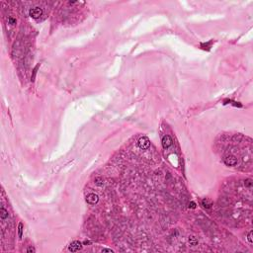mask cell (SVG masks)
<instances>
[{
  "label": "cell",
  "instance_id": "obj_1",
  "mask_svg": "<svg viewBox=\"0 0 253 253\" xmlns=\"http://www.w3.org/2000/svg\"><path fill=\"white\" fill-rule=\"evenodd\" d=\"M223 162L225 165L228 166H234L237 164V158L234 156V155H225L223 157Z\"/></svg>",
  "mask_w": 253,
  "mask_h": 253
},
{
  "label": "cell",
  "instance_id": "obj_2",
  "mask_svg": "<svg viewBox=\"0 0 253 253\" xmlns=\"http://www.w3.org/2000/svg\"><path fill=\"white\" fill-rule=\"evenodd\" d=\"M82 242H80V241H78V240H75V241H73V242H71L70 244H69V246H68V249H69V251H71V252H76V251H79L80 250L81 248H82Z\"/></svg>",
  "mask_w": 253,
  "mask_h": 253
},
{
  "label": "cell",
  "instance_id": "obj_3",
  "mask_svg": "<svg viewBox=\"0 0 253 253\" xmlns=\"http://www.w3.org/2000/svg\"><path fill=\"white\" fill-rule=\"evenodd\" d=\"M138 146L141 147L142 149H146V148H148L149 147V144H150V142H149V139L148 137H142L138 139Z\"/></svg>",
  "mask_w": 253,
  "mask_h": 253
},
{
  "label": "cell",
  "instance_id": "obj_4",
  "mask_svg": "<svg viewBox=\"0 0 253 253\" xmlns=\"http://www.w3.org/2000/svg\"><path fill=\"white\" fill-rule=\"evenodd\" d=\"M43 14V9L40 8V7H35L30 10V16L34 19H38L42 16Z\"/></svg>",
  "mask_w": 253,
  "mask_h": 253
},
{
  "label": "cell",
  "instance_id": "obj_5",
  "mask_svg": "<svg viewBox=\"0 0 253 253\" xmlns=\"http://www.w3.org/2000/svg\"><path fill=\"white\" fill-rule=\"evenodd\" d=\"M98 201H99V197L94 193H91V194L86 196V202L90 205H96Z\"/></svg>",
  "mask_w": 253,
  "mask_h": 253
},
{
  "label": "cell",
  "instance_id": "obj_6",
  "mask_svg": "<svg viewBox=\"0 0 253 253\" xmlns=\"http://www.w3.org/2000/svg\"><path fill=\"white\" fill-rule=\"evenodd\" d=\"M162 145H163V147L164 148H168L169 146L172 144V138L170 137V136H164L162 137Z\"/></svg>",
  "mask_w": 253,
  "mask_h": 253
},
{
  "label": "cell",
  "instance_id": "obj_7",
  "mask_svg": "<svg viewBox=\"0 0 253 253\" xmlns=\"http://www.w3.org/2000/svg\"><path fill=\"white\" fill-rule=\"evenodd\" d=\"M0 218H1V219H5L6 218H8V211L3 206H1V208H0Z\"/></svg>",
  "mask_w": 253,
  "mask_h": 253
},
{
  "label": "cell",
  "instance_id": "obj_8",
  "mask_svg": "<svg viewBox=\"0 0 253 253\" xmlns=\"http://www.w3.org/2000/svg\"><path fill=\"white\" fill-rule=\"evenodd\" d=\"M202 206L206 209H210L213 206V203H212V201H210L209 199H204L202 201Z\"/></svg>",
  "mask_w": 253,
  "mask_h": 253
},
{
  "label": "cell",
  "instance_id": "obj_9",
  "mask_svg": "<svg viewBox=\"0 0 253 253\" xmlns=\"http://www.w3.org/2000/svg\"><path fill=\"white\" fill-rule=\"evenodd\" d=\"M189 243H190V245H192V246H196V245H198L199 241H198V239H197L196 236L192 235V236L189 237Z\"/></svg>",
  "mask_w": 253,
  "mask_h": 253
},
{
  "label": "cell",
  "instance_id": "obj_10",
  "mask_svg": "<svg viewBox=\"0 0 253 253\" xmlns=\"http://www.w3.org/2000/svg\"><path fill=\"white\" fill-rule=\"evenodd\" d=\"M219 205H222V206H226V205H228L229 204V200L228 199H226L225 197H223L219 199V201H218Z\"/></svg>",
  "mask_w": 253,
  "mask_h": 253
},
{
  "label": "cell",
  "instance_id": "obj_11",
  "mask_svg": "<svg viewBox=\"0 0 253 253\" xmlns=\"http://www.w3.org/2000/svg\"><path fill=\"white\" fill-rule=\"evenodd\" d=\"M242 138H243V137H242V135H234L233 137H232V141L233 142H240L241 141H242Z\"/></svg>",
  "mask_w": 253,
  "mask_h": 253
},
{
  "label": "cell",
  "instance_id": "obj_12",
  "mask_svg": "<svg viewBox=\"0 0 253 253\" xmlns=\"http://www.w3.org/2000/svg\"><path fill=\"white\" fill-rule=\"evenodd\" d=\"M18 235H19V238H22V235H23V223H21L18 224Z\"/></svg>",
  "mask_w": 253,
  "mask_h": 253
},
{
  "label": "cell",
  "instance_id": "obj_13",
  "mask_svg": "<svg viewBox=\"0 0 253 253\" xmlns=\"http://www.w3.org/2000/svg\"><path fill=\"white\" fill-rule=\"evenodd\" d=\"M244 185H245V187L251 188L252 187V180H251V179H246V180L244 181Z\"/></svg>",
  "mask_w": 253,
  "mask_h": 253
},
{
  "label": "cell",
  "instance_id": "obj_14",
  "mask_svg": "<svg viewBox=\"0 0 253 253\" xmlns=\"http://www.w3.org/2000/svg\"><path fill=\"white\" fill-rule=\"evenodd\" d=\"M95 184L98 185V186H102V185L104 184L103 179H102V178H96V179H95Z\"/></svg>",
  "mask_w": 253,
  "mask_h": 253
},
{
  "label": "cell",
  "instance_id": "obj_15",
  "mask_svg": "<svg viewBox=\"0 0 253 253\" xmlns=\"http://www.w3.org/2000/svg\"><path fill=\"white\" fill-rule=\"evenodd\" d=\"M8 22H9V24H11V25H15V24H16V19H15V18H13V17H9V18H8Z\"/></svg>",
  "mask_w": 253,
  "mask_h": 253
},
{
  "label": "cell",
  "instance_id": "obj_16",
  "mask_svg": "<svg viewBox=\"0 0 253 253\" xmlns=\"http://www.w3.org/2000/svg\"><path fill=\"white\" fill-rule=\"evenodd\" d=\"M27 252L28 253H35L36 252V249L33 247V246H29V247L27 248Z\"/></svg>",
  "mask_w": 253,
  "mask_h": 253
},
{
  "label": "cell",
  "instance_id": "obj_17",
  "mask_svg": "<svg viewBox=\"0 0 253 253\" xmlns=\"http://www.w3.org/2000/svg\"><path fill=\"white\" fill-rule=\"evenodd\" d=\"M247 240L249 243H253V240H252V231H249L248 233V236H247Z\"/></svg>",
  "mask_w": 253,
  "mask_h": 253
},
{
  "label": "cell",
  "instance_id": "obj_18",
  "mask_svg": "<svg viewBox=\"0 0 253 253\" xmlns=\"http://www.w3.org/2000/svg\"><path fill=\"white\" fill-rule=\"evenodd\" d=\"M38 67H39V65L36 66L35 69H34V74H33V76H32V81H34V80H35V76H36V73H37V69H38Z\"/></svg>",
  "mask_w": 253,
  "mask_h": 253
},
{
  "label": "cell",
  "instance_id": "obj_19",
  "mask_svg": "<svg viewBox=\"0 0 253 253\" xmlns=\"http://www.w3.org/2000/svg\"><path fill=\"white\" fill-rule=\"evenodd\" d=\"M189 208H190V209H195V208H196V204H195L194 202H190V204H189Z\"/></svg>",
  "mask_w": 253,
  "mask_h": 253
},
{
  "label": "cell",
  "instance_id": "obj_20",
  "mask_svg": "<svg viewBox=\"0 0 253 253\" xmlns=\"http://www.w3.org/2000/svg\"><path fill=\"white\" fill-rule=\"evenodd\" d=\"M102 252H110V253H113L114 251H113L112 249H107V248H104V249H102Z\"/></svg>",
  "mask_w": 253,
  "mask_h": 253
},
{
  "label": "cell",
  "instance_id": "obj_21",
  "mask_svg": "<svg viewBox=\"0 0 253 253\" xmlns=\"http://www.w3.org/2000/svg\"><path fill=\"white\" fill-rule=\"evenodd\" d=\"M83 244H84V245H87V244L89 245V244H91V241H90V240H87V239H86V240L83 241Z\"/></svg>",
  "mask_w": 253,
  "mask_h": 253
}]
</instances>
